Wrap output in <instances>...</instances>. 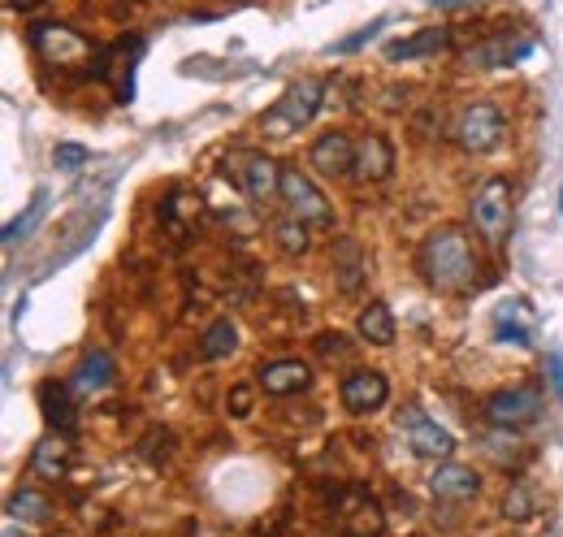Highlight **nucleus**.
<instances>
[{"mask_svg":"<svg viewBox=\"0 0 563 537\" xmlns=\"http://www.w3.org/2000/svg\"><path fill=\"white\" fill-rule=\"evenodd\" d=\"M516 317H525V304H520V299H512V304H503V308H499V325H494V338H499V343L529 347V338H533V334H529Z\"/></svg>","mask_w":563,"mask_h":537,"instance_id":"25","label":"nucleus"},{"mask_svg":"<svg viewBox=\"0 0 563 537\" xmlns=\"http://www.w3.org/2000/svg\"><path fill=\"white\" fill-rule=\"evenodd\" d=\"M226 169L252 204H269L273 195H282V165L269 152H234Z\"/></svg>","mask_w":563,"mask_h":537,"instance_id":"7","label":"nucleus"},{"mask_svg":"<svg viewBox=\"0 0 563 537\" xmlns=\"http://www.w3.org/2000/svg\"><path fill=\"white\" fill-rule=\"evenodd\" d=\"M31 473L44 477V481H61L65 473H70V451H65V442L57 434L39 438L35 451H31Z\"/></svg>","mask_w":563,"mask_h":537,"instance_id":"21","label":"nucleus"},{"mask_svg":"<svg viewBox=\"0 0 563 537\" xmlns=\"http://www.w3.org/2000/svg\"><path fill=\"white\" fill-rule=\"evenodd\" d=\"M143 57V35H117L109 48H100L96 57H91L87 74L91 78H113L117 74V100H130L135 96V83H130V70H135V61Z\"/></svg>","mask_w":563,"mask_h":537,"instance_id":"8","label":"nucleus"},{"mask_svg":"<svg viewBox=\"0 0 563 537\" xmlns=\"http://www.w3.org/2000/svg\"><path fill=\"white\" fill-rule=\"evenodd\" d=\"M533 507H538L533 503V490L525 486V481H516V486L507 490V499H503V516L512 520V525H525V520L533 516Z\"/></svg>","mask_w":563,"mask_h":537,"instance_id":"28","label":"nucleus"},{"mask_svg":"<svg viewBox=\"0 0 563 537\" xmlns=\"http://www.w3.org/2000/svg\"><path fill=\"white\" fill-rule=\"evenodd\" d=\"M356 330H360L364 343H373V347H390V343H395V312H390V308L382 304V299H373V304L360 312Z\"/></svg>","mask_w":563,"mask_h":537,"instance_id":"22","label":"nucleus"},{"mask_svg":"<svg viewBox=\"0 0 563 537\" xmlns=\"http://www.w3.org/2000/svg\"><path fill=\"white\" fill-rule=\"evenodd\" d=\"M312 386V369L304 360H269L260 369V390L273 399H286V395H304Z\"/></svg>","mask_w":563,"mask_h":537,"instance_id":"15","label":"nucleus"},{"mask_svg":"<svg viewBox=\"0 0 563 537\" xmlns=\"http://www.w3.org/2000/svg\"><path fill=\"white\" fill-rule=\"evenodd\" d=\"M91 161V152L83 143H57V152H52V165L61 169V174H74V169H83Z\"/></svg>","mask_w":563,"mask_h":537,"instance_id":"29","label":"nucleus"},{"mask_svg":"<svg viewBox=\"0 0 563 537\" xmlns=\"http://www.w3.org/2000/svg\"><path fill=\"white\" fill-rule=\"evenodd\" d=\"M338 399H343V408H347L351 416H369V412H377V408H386L390 382H386V373H377V369H356V373L343 377V386H338Z\"/></svg>","mask_w":563,"mask_h":537,"instance_id":"11","label":"nucleus"},{"mask_svg":"<svg viewBox=\"0 0 563 537\" xmlns=\"http://www.w3.org/2000/svg\"><path fill=\"white\" fill-rule=\"evenodd\" d=\"M473 226L486 234L490 247H503L507 230H512V182L507 178L481 182V191L473 195Z\"/></svg>","mask_w":563,"mask_h":537,"instance_id":"6","label":"nucleus"},{"mask_svg":"<svg viewBox=\"0 0 563 537\" xmlns=\"http://www.w3.org/2000/svg\"><path fill=\"white\" fill-rule=\"evenodd\" d=\"M542 416V386H512L486 399V421L494 429H520Z\"/></svg>","mask_w":563,"mask_h":537,"instance_id":"9","label":"nucleus"},{"mask_svg":"<svg viewBox=\"0 0 563 537\" xmlns=\"http://www.w3.org/2000/svg\"><path fill=\"white\" fill-rule=\"evenodd\" d=\"M252 403H256V386L252 382H239L230 390V416H239V421L243 416H252Z\"/></svg>","mask_w":563,"mask_h":537,"instance_id":"30","label":"nucleus"},{"mask_svg":"<svg viewBox=\"0 0 563 537\" xmlns=\"http://www.w3.org/2000/svg\"><path fill=\"white\" fill-rule=\"evenodd\" d=\"M44 213H48V191H35V195H31V208H26L18 221H9V226H5V243L13 247L18 239H26V234H31L39 221H44Z\"/></svg>","mask_w":563,"mask_h":537,"instance_id":"27","label":"nucleus"},{"mask_svg":"<svg viewBox=\"0 0 563 537\" xmlns=\"http://www.w3.org/2000/svg\"><path fill=\"white\" fill-rule=\"evenodd\" d=\"M5 512H9V520H26V525H48V520H52V503H48L39 490L22 486V490H13L9 499H5Z\"/></svg>","mask_w":563,"mask_h":537,"instance_id":"23","label":"nucleus"},{"mask_svg":"<svg viewBox=\"0 0 563 537\" xmlns=\"http://www.w3.org/2000/svg\"><path fill=\"white\" fill-rule=\"evenodd\" d=\"M74 390H70V382H44L39 386V408H44V416H48V425L52 429H74Z\"/></svg>","mask_w":563,"mask_h":537,"instance_id":"20","label":"nucleus"},{"mask_svg":"<svg viewBox=\"0 0 563 537\" xmlns=\"http://www.w3.org/2000/svg\"><path fill=\"white\" fill-rule=\"evenodd\" d=\"M113 386V356L104 347H91L83 360H78V369L70 373V390L78 399L87 395H100V390Z\"/></svg>","mask_w":563,"mask_h":537,"instance_id":"18","label":"nucleus"},{"mask_svg":"<svg viewBox=\"0 0 563 537\" xmlns=\"http://www.w3.org/2000/svg\"><path fill=\"white\" fill-rule=\"evenodd\" d=\"M26 39H31L35 57L52 65V70H87L91 57L100 52L87 35H78L74 26H65V22H35L31 31H26Z\"/></svg>","mask_w":563,"mask_h":537,"instance_id":"2","label":"nucleus"},{"mask_svg":"<svg viewBox=\"0 0 563 537\" xmlns=\"http://www.w3.org/2000/svg\"><path fill=\"white\" fill-rule=\"evenodd\" d=\"M282 204H286V213L299 217L312 230L334 226V208H330V200H325V191L299 165H282Z\"/></svg>","mask_w":563,"mask_h":537,"instance_id":"4","label":"nucleus"},{"mask_svg":"<svg viewBox=\"0 0 563 537\" xmlns=\"http://www.w3.org/2000/svg\"><path fill=\"white\" fill-rule=\"evenodd\" d=\"M546 373H551V390H555V395H563V360L555 356V351L546 356Z\"/></svg>","mask_w":563,"mask_h":537,"instance_id":"33","label":"nucleus"},{"mask_svg":"<svg viewBox=\"0 0 563 537\" xmlns=\"http://www.w3.org/2000/svg\"><path fill=\"white\" fill-rule=\"evenodd\" d=\"M399 425H403V434H408L412 455H421V460H447V455L455 451V438L438 421H429L421 408H403Z\"/></svg>","mask_w":563,"mask_h":537,"instance_id":"10","label":"nucleus"},{"mask_svg":"<svg viewBox=\"0 0 563 537\" xmlns=\"http://www.w3.org/2000/svg\"><path fill=\"white\" fill-rule=\"evenodd\" d=\"M416 265H421V278L434 286V291H442V295H460V291H468V286L481 278L477 247H473V239H468L460 226L429 230L425 243H421V256H416Z\"/></svg>","mask_w":563,"mask_h":537,"instance_id":"1","label":"nucleus"},{"mask_svg":"<svg viewBox=\"0 0 563 537\" xmlns=\"http://www.w3.org/2000/svg\"><path fill=\"white\" fill-rule=\"evenodd\" d=\"M382 26H386V18L369 22V26H364V31H356V35H351V39H343V44H334V52H351V48H360L364 39H369V35H377V31H382Z\"/></svg>","mask_w":563,"mask_h":537,"instance_id":"31","label":"nucleus"},{"mask_svg":"<svg viewBox=\"0 0 563 537\" xmlns=\"http://www.w3.org/2000/svg\"><path fill=\"white\" fill-rule=\"evenodd\" d=\"M321 104H325V83L321 78H299V83L286 87L282 100L265 113L260 130H265L269 139H291L312 122V117H317Z\"/></svg>","mask_w":563,"mask_h":537,"instance_id":"3","label":"nucleus"},{"mask_svg":"<svg viewBox=\"0 0 563 537\" xmlns=\"http://www.w3.org/2000/svg\"><path fill=\"white\" fill-rule=\"evenodd\" d=\"M356 178H369V182H382L395 174V148H390L386 135H360L356 139V165H351Z\"/></svg>","mask_w":563,"mask_h":537,"instance_id":"16","label":"nucleus"},{"mask_svg":"<svg viewBox=\"0 0 563 537\" xmlns=\"http://www.w3.org/2000/svg\"><path fill=\"white\" fill-rule=\"evenodd\" d=\"M317 351L321 356H338V351H347V334H317Z\"/></svg>","mask_w":563,"mask_h":537,"instance_id":"32","label":"nucleus"},{"mask_svg":"<svg viewBox=\"0 0 563 537\" xmlns=\"http://www.w3.org/2000/svg\"><path fill=\"white\" fill-rule=\"evenodd\" d=\"M308 161H312V169H317V174H325V178L351 174V165H356V139L343 135V130H325L321 139H312Z\"/></svg>","mask_w":563,"mask_h":537,"instance_id":"13","label":"nucleus"},{"mask_svg":"<svg viewBox=\"0 0 563 537\" xmlns=\"http://www.w3.org/2000/svg\"><path fill=\"white\" fill-rule=\"evenodd\" d=\"M9 5H13V9H22V13H31V9L44 5V0H9Z\"/></svg>","mask_w":563,"mask_h":537,"instance_id":"34","label":"nucleus"},{"mask_svg":"<svg viewBox=\"0 0 563 537\" xmlns=\"http://www.w3.org/2000/svg\"><path fill=\"white\" fill-rule=\"evenodd\" d=\"M559 204H563V191H559Z\"/></svg>","mask_w":563,"mask_h":537,"instance_id":"36","label":"nucleus"},{"mask_svg":"<svg viewBox=\"0 0 563 537\" xmlns=\"http://www.w3.org/2000/svg\"><path fill=\"white\" fill-rule=\"evenodd\" d=\"M308 230L312 226H304V221L291 217V213H286L282 221H273V239H278V247L286 256H304L308 252Z\"/></svg>","mask_w":563,"mask_h":537,"instance_id":"26","label":"nucleus"},{"mask_svg":"<svg viewBox=\"0 0 563 537\" xmlns=\"http://www.w3.org/2000/svg\"><path fill=\"white\" fill-rule=\"evenodd\" d=\"M429 494H434L438 503H468V499H477L481 494V473L477 468H468V464H451V460H442L434 473H429Z\"/></svg>","mask_w":563,"mask_h":537,"instance_id":"12","label":"nucleus"},{"mask_svg":"<svg viewBox=\"0 0 563 537\" xmlns=\"http://www.w3.org/2000/svg\"><path fill=\"white\" fill-rule=\"evenodd\" d=\"M507 135V117L503 109L494 100H473V104H464V113H460V122H455V143H460L464 152H494L503 143Z\"/></svg>","mask_w":563,"mask_h":537,"instance_id":"5","label":"nucleus"},{"mask_svg":"<svg viewBox=\"0 0 563 537\" xmlns=\"http://www.w3.org/2000/svg\"><path fill=\"white\" fill-rule=\"evenodd\" d=\"M451 48V31L447 26H425V31H416L412 39H395V44L386 48L390 61H412V57H438V52Z\"/></svg>","mask_w":563,"mask_h":537,"instance_id":"19","label":"nucleus"},{"mask_svg":"<svg viewBox=\"0 0 563 537\" xmlns=\"http://www.w3.org/2000/svg\"><path fill=\"white\" fill-rule=\"evenodd\" d=\"M434 5H442V9H455V5H473V0H434Z\"/></svg>","mask_w":563,"mask_h":537,"instance_id":"35","label":"nucleus"},{"mask_svg":"<svg viewBox=\"0 0 563 537\" xmlns=\"http://www.w3.org/2000/svg\"><path fill=\"white\" fill-rule=\"evenodd\" d=\"M234 347H239V330H234V321H213L204 330V338H200V351H204V360H226V356H234Z\"/></svg>","mask_w":563,"mask_h":537,"instance_id":"24","label":"nucleus"},{"mask_svg":"<svg viewBox=\"0 0 563 537\" xmlns=\"http://www.w3.org/2000/svg\"><path fill=\"white\" fill-rule=\"evenodd\" d=\"M330 265H334L338 291H343V295H360L364 278H369V260H364V247H360L356 239H338Z\"/></svg>","mask_w":563,"mask_h":537,"instance_id":"17","label":"nucleus"},{"mask_svg":"<svg viewBox=\"0 0 563 537\" xmlns=\"http://www.w3.org/2000/svg\"><path fill=\"white\" fill-rule=\"evenodd\" d=\"M338 507H343V537H382L386 516H382V507L369 499V490L338 494Z\"/></svg>","mask_w":563,"mask_h":537,"instance_id":"14","label":"nucleus"}]
</instances>
